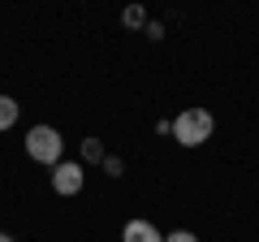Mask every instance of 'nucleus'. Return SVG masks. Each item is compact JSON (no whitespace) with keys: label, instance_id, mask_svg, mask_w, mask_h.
<instances>
[{"label":"nucleus","instance_id":"1","mask_svg":"<svg viewBox=\"0 0 259 242\" xmlns=\"http://www.w3.org/2000/svg\"><path fill=\"white\" fill-rule=\"evenodd\" d=\"M212 130H216V121H212V112H207V108H186L182 117L168 126V134H173L182 147H199V143H207V139H212Z\"/></svg>","mask_w":259,"mask_h":242},{"label":"nucleus","instance_id":"2","mask_svg":"<svg viewBox=\"0 0 259 242\" xmlns=\"http://www.w3.org/2000/svg\"><path fill=\"white\" fill-rule=\"evenodd\" d=\"M26 156L35 160V165H61V156H65V139H61V130L56 126H30L26 130Z\"/></svg>","mask_w":259,"mask_h":242},{"label":"nucleus","instance_id":"3","mask_svg":"<svg viewBox=\"0 0 259 242\" xmlns=\"http://www.w3.org/2000/svg\"><path fill=\"white\" fill-rule=\"evenodd\" d=\"M82 186H87L82 160H61V165H52V190L56 195H78Z\"/></svg>","mask_w":259,"mask_h":242},{"label":"nucleus","instance_id":"4","mask_svg":"<svg viewBox=\"0 0 259 242\" xmlns=\"http://www.w3.org/2000/svg\"><path fill=\"white\" fill-rule=\"evenodd\" d=\"M121 242H164V233L151 221H130L125 229H121Z\"/></svg>","mask_w":259,"mask_h":242},{"label":"nucleus","instance_id":"5","mask_svg":"<svg viewBox=\"0 0 259 242\" xmlns=\"http://www.w3.org/2000/svg\"><path fill=\"white\" fill-rule=\"evenodd\" d=\"M18 112H22V104L13 95H0V130H13L18 126Z\"/></svg>","mask_w":259,"mask_h":242},{"label":"nucleus","instance_id":"6","mask_svg":"<svg viewBox=\"0 0 259 242\" xmlns=\"http://www.w3.org/2000/svg\"><path fill=\"white\" fill-rule=\"evenodd\" d=\"M121 22H125L130 30H139V26H147V9H143V5H130V9L121 13Z\"/></svg>","mask_w":259,"mask_h":242},{"label":"nucleus","instance_id":"7","mask_svg":"<svg viewBox=\"0 0 259 242\" xmlns=\"http://www.w3.org/2000/svg\"><path fill=\"white\" fill-rule=\"evenodd\" d=\"M82 156H87V160H104V147H100L95 139H87V143H82Z\"/></svg>","mask_w":259,"mask_h":242},{"label":"nucleus","instance_id":"8","mask_svg":"<svg viewBox=\"0 0 259 242\" xmlns=\"http://www.w3.org/2000/svg\"><path fill=\"white\" fill-rule=\"evenodd\" d=\"M164 242H199V238L190 229H173V233H164Z\"/></svg>","mask_w":259,"mask_h":242},{"label":"nucleus","instance_id":"9","mask_svg":"<svg viewBox=\"0 0 259 242\" xmlns=\"http://www.w3.org/2000/svg\"><path fill=\"white\" fill-rule=\"evenodd\" d=\"M104 173L117 177V173H121V160H117V156H104Z\"/></svg>","mask_w":259,"mask_h":242},{"label":"nucleus","instance_id":"10","mask_svg":"<svg viewBox=\"0 0 259 242\" xmlns=\"http://www.w3.org/2000/svg\"><path fill=\"white\" fill-rule=\"evenodd\" d=\"M0 242H13V238H9V233H0Z\"/></svg>","mask_w":259,"mask_h":242}]
</instances>
